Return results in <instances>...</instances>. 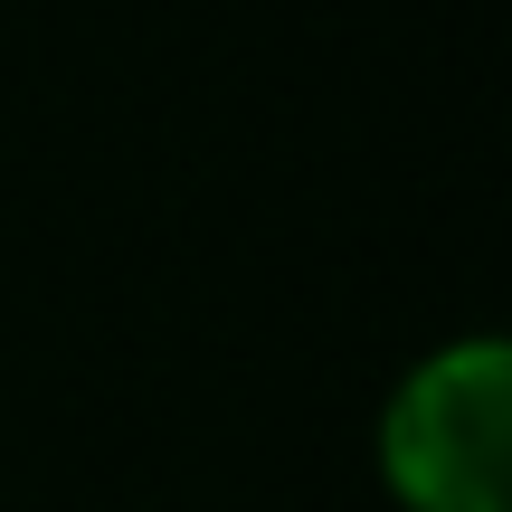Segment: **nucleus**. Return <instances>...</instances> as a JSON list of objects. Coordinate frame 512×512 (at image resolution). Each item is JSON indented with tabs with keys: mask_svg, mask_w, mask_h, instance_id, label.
<instances>
[{
	"mask_svg": "<svg viewBox=\"0 0 512 512\" xmlns=\"http://www.w3.org/2000/svg\"><path fill=\"white\" fill-rule=\"evenodd\" d=\"M389 484L418 512H503L512 503V351L446 342L389 399Z\"/></svg>",
	"mask_w": 512,
	"mask_h": 512,
	"instance_id": "nucleus-1",
	"label": "nucleus"
}]
</instances>
